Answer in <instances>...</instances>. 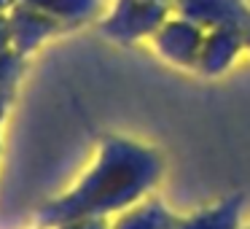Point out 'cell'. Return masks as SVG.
<instances>
[{"label":"cell","instance_id":"6da1fadb","mask_svg":"<svg viewBox=\"0 0 250 229\" xmlns=\"http://www.w3.org/2000/svg\"><path fill=\"white\" fill-rule=\"evenodd\" d=\"M164 175L162 151L153 146L126 140V137H105L94 164L67 194L46 202L38 210V224L57 229L76 218H108L137 205Z\"/></svg>","mask_w":250,"mask_h":229},{"label":"cell","instance_id":"7a4b0ae2","mask_svg":"<svg viewBox=\"0 0 250 229\" xmlns=\"http://www.w3.org/2000/svg\"><path fill=\"white\" fill-rule=\"evenodd\" d=\"M172 14V0H116L113 11L100 22V33L116 44L153 38Z\"/></svg>","mask_w":250,"mask_h":229},{"label":"cell","instance_id":"3957f363","mask_svg":"<svg viewBox=\"0 0 250 229\" xmlns=\"http://www.w3.org/2000/svg\"><path fill=\"white\" fill-rule=\"evenodd\" d=\"M207 30L199 27L196 22L183 17H169L162 27L153 33L151 44L167 62L180 68H196L202 44H205Z\"/></svg>","mask_w":250,"mask_h":229},{"label":"cell","instance_id":"277c9868","mask_svg":"<svg viewBox=\"0 0 250 229\" xmlns=\"http://www.w3.org/2000/svg\"><path fill=\"white\" fill-rule=\"evenodd\" d=\"M178 17L191 19L199 27H239L250 22V8L245 0H172Z\"/></svg>","mask_w":250,"mask_h":229},{"label":"cell","instance_id":"5b68a950","mask_svg":"<svg viewBox=\"0 0 250 229\" xmlns=\"http://www.w3.org/2000/svg\"><path fill=\"white\" fill-rule=\"evenodd\" d=\"M8 19H11V49L17 54L27 57L43 44L46 38L57 35L65 24L60 19L49 17V14L38 11V8L27 6V3H19L8 11Z\"/></svg>","mask_w":250,"mask_h":229},{"label":"cell","instance_id":"8992f818","mask_svg":"<svg viewBox=\"0 0 250 229\" xmlns=\"http://www.w3.org/2000/svg\"><path fill=\"white\" fill-rule=\"evenodd\" d=\"M248 49L245 46V33L239 27H212L207 30L205 44H202L199 60H196V70L202 76H221L234 65L239 51Z\"/></svg>","mask_w":250,"mask_h":229},{"label":"cell","instance_id":"52a82bcc","mask_svg":"<svg viewBox=\"0 0 250 229\" xmlns=\"http://www.w3.org/2000/svg\"><path fill=\"white\" fill-rule=\"evenodd\" d=\"M180 216H175L162 200L156 197H148L140 200L137 205L126 207L119 213L110 229H178Z\"/></svg>","mask_w":250,"mask_h":229},{"label":"cell","instance_id":"ba28073f","mask_svg":"<svg viewBox=\"0 0 250 229\" xmlns=\"http://www.w3.org/2000/svg\"><path fill=\"white\" fill-rule=\"evenodd\" d=\"M242 207H245V197L242 194H231L226 200L215 202L210 207L191 213V216L180 218L178 229H242Z\"/></svg>","mask_w":250,"mask_h":229},{"label":"cell","instance_id":"9c48e42d","mask_svg":"<svg viewBox=\"0 0 250 229\" xmlns=\"http://www.w3.org/2000/svg\"><path fill=\"white\" fill-rule=\"evenodd\" d=\"M19 3H27L38 11L60 19L65 27H78V24L89 22L100 8V0H19Z\"/></svg>","mask_w":250,"mask_h":229},{"label":"cell","instance_id":"30bf717a","mask_svg":"<svg viewBox=\"0 0 250 229\" xmlns=\"http://www.w3.org/2000/svg\"><path fill=\"white\" fill-rule=\"evenodd\" d=\"M24 70V57L17 51L0 54V97H14V89Z\"/></svg>","mask_w":250,"mask_h":229},{"label":"cell","instance_id":"8fae6325","mask_svg":"<svg viewBox=\"0 0 250 229\" xmlns=\"http://www.w3.org/2000/svg\"><path fill=\"white\" fill-rule=\"evenodd\" d=\"M57 229H110V221L103 216H94V218H76V221H67Z\"/></svg>","mask_w":250,"mask_h":229},{"label":"cell","instance_id":"7c38bea8","mask_svg":"<svg viewBox=\"0 0 250 229\" xmlns=\"http://www.w3.org/2000/svg\"><path fill=\"white\" fill-rule=\"evenodd\" d=\"M6 51H14L11 49V19L8 14H0V54Z\"/></svg>","mask_w":250,"mask_h":229},{"label":"cell","instance_id":"4fadbf2b","mask_svg":"<svg viewBox=\"0 0 250 229\" xmlns=\"http://www.w3.org/2000/svg\"><path fill=\"white\" fill-rule=\"evenodd\" d=\"M8 103H11V97H0V124H3V119H6Z\"/></svg>","mask_w":250,"mask_h":229},{"label":"cell","instance_id":"5bb4252c","mask_svg":"<svg viewBox=\"0 0 250 229\" xmlns=\"http://www.w3.org/2000/svg\"><path fill=\"white\" fill-rule=\"evenodd\" d=\"M14 6H17V0H0V14H8Z\"/></svg>","mask_w":250,"mask_h":229},{"label":"cell","instance_id":"9a60e30c","mask_svg":"<svg viewBox=\"0 0 250 229\" xmlns=\"http://www.w3.org/2000/svg\"><path fill=\"white\" fill-rule=\"evenodd\" d=\"M242 33H245V46H248V51H250V22L245 24V30H242Z\"/></svg>","mask_w":250,"mask_h":229},{"label":"cell","instance_id":"2e32d148","mask_svg":"<svg viewBox=\"0 0 250 229\" xmlns=\"http://www.w3.org/2000/svg\"><path fill=\"white\" fill-rule=\"evenodd\" d=\"M242 229H250V224H248V227H242Z\"/></svg>","mask_w":250,"mask_h":229}]
</instances>
